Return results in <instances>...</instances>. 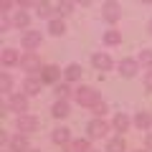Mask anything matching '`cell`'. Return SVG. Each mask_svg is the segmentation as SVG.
I'll use <instances>...</instances> for the list:
<instances>
[{
    "label": "cell",
    "instance_id": "6da1fadb",
    "mask_svg": "<svg viewBox=\"0 0 152 152\" xmlns=\"http://www.w3.org/2000/svg\"><path fill=\"white\" fill-rule=\"evenodd\" d=\"M74 99H76L79 107H89V109H91L96 102H102L99 91H96V89H91V86H79V89L74 91Z\"/></svg>",
    "mask_w": 152,
    "mask_h": 152
},
{
    "label": "cell",
    "instance_id": "7a4b0ae2",
    "mask_svg": "<svg viewBox=\"0 0 152 152\" xmlns=\"http://www.w3.org/2000/svg\"><path fill=\"white\" fill-rule=\"evenodd\" d=\"M38 127H41V122H38L33 114H18L15 117V132H20V134H26V137L36 134Z\"/></svg>",
    "mask_w": 152,
    "mask_h": 152
},
{
    "label": "cell",
    "instance_id": "3957f363",
    "mask_svg": "<svg viewBox=\"0 0 152 152\" xmlns=\"http://www.w3.org/2000/svg\"><path fill=\"white\" fill-rule=\"evenodd\" d=\"M46 64H41V56L36 53V51H26V53L20 56V69L26 71L28 76L33 74H41V69H43Z\"/></svg>",
    "mask_w": 152,
    "mask_h": 152
},
{
    "label": "cell",
    "instance_id": "277c9868",
    "mask_svg": "<svg viewBox=\"0 0 152 152\" xmlns=\"http://www.w3.org/2000/svg\"><path fill=\"white\" fill-rule=\"evenodd\" d=\"M109 129H112V124H109L104 117H94V119L86 124L89 140H102V137H107V132H109Z\"/></svg>",
    "mask_w": 152,
    "mask_h": 152
},
{
    "label": "cell",
    "instance_id": "5b68a950",
    "mask_svg": "<svg viewBox=\"0 0 152 152\" xmlns=\"http://www.w3.org/2000/svg\"><path fill=\"white\" fill-rule=\"evenodd\" d=\"M102 18L107 23H119L122 20V5L119 3H117V0H104L102 3Z\"/></svg>",
    "mask_w": 152,
    "mask_h": 152
},
{
    "label": "cell",
    "instance_id": "8992f818",
    "mask_svg": "<svg viewBox=\"0 0 152 152\" xmlns=\"http://www.w3.org/2000/svg\"><path fill=\"white\" fill-rule=\"evenodd\" d=\"M20 89H23V94H26V96H38V94H41V89H43V79H41L38 74L26 76Z\"/></svg>",
    "mask_w": 152,
    "mask_h": 152
},
{
    "label": "cell",
    "instance_id": "52a82bcc",
    "mask_svg": "<svg viewBox=\"0 0 152 152\" xmlns=\"http://www.w3.org/2000/svg\"><path fill=\"white\" fill-rule=\"evenodd\" d=\"M28 99L31 96H26V94H10L8 96V102H5V107L10 109V112H18V114H28Z\"/></svg>",
    "mask_w": 152,
    "mask_h": 152
},
{
    "label": "cell",
    "instance_id": "ba28073f",
    "mask_svg": "<svg viewBox=\"0 0 152 152\" xmlns=\"http://www.w3.org/2000/svg\"><path fill=\"white\" fill-rule=\"evenodd\" d=\"M41 43H43V36H41V31H31V28H28V31L20 36V46H23L26 51H36V48H41Z\"/></svg>",
    "mask_w": 152,
    "mask_h": 152
},
{
    "label": "cell",
    "instance_id": "9c48e42d",
    "mask_svg": "<svg viewBox=\"0 0 152 152\" xmlns=\"http://www.w3.org/2000/svg\"><path fill=\"white\" fill-rule=\"evenodd\" d=\"M41 79H43V84H51V86H56V84L61 81V76H64V71L58 69L56 64H46L43 69H41Z\"/></svg>",
    "mask_w": 152,
    "mask_h": 152
},
{
    "label": "cell",
    "instance_id": "30bf717a",
    "mask_svg": "<svg viewBox=\"0 0 152 152\" xmlns=\"http://www.w3.org/2000/svg\"><path fill=\"white\" fill-rule=\"evenodd\" d=\"M91 66L99 71V74H104V71H112L114 61H112V56H109L107 51H99V53L91 56Z\"/></svg>",
    "mask_w": 152,
    "mask_h": 152
},
{
    "label": "cell",
    "instance_id": "8fae6325",
    "mask_svg": "<svg viewBox=\"0 0 152 152\" xmlns=\"http://www.w3.org/2000/svg\"><path fill=\"white\" fill-rule=\"evenodd\" d=\"M20 51L15 48H3L0 51V64L5 66V69H13V66H20Z\"/></svg>",
    "mask_w": 152,
    "mask_h": 152
},
{
    "label": "cell",
    "instance_id": "7c38bea8",
    "mask_svg": "<svg viewBox=\"0 0 152 152\" xmlns=\"http://www.w3.org/2000/svg\"><path fill=\"white\" fill-rule=\"evenodd\" d=\"M117 69H119V76L132 79V76L140 71V61H137V58H122L119 64H117Z\"/></svg>",
    "mask_w": 152,
    "mask_h": 152
},
{
    "label": "cell",
    "instance_id": "4fadbf2b",
    "mask_svg": "<svg viewBox=\"0 0 152 152\" xmlns=\"http://www.w3.org/2000/svg\"><path fill=\"white\" fill-rule=\"evenodd\" d=\"M8 150L10 152H31V142H28L26 134H20V132H15V134L10 137V145H8Z\"/></svg>",
    "mask_w": 152,
    "mask_h": 152
},
{
    "label": "cell",
    "instance_id": "5bb4252c",
    "mask_svg": "<svg viewBox=\"0 0 152 152\" xmlns=\"http://www.w3.org/2000/svg\"><path fill=\"white\" fill-rule=\"evenodd\" d=\"M129 127H134V122H132L124 112H117V114H114V119H112V129L114 132L124 134V132H129Z\"/></svg>",
    "mask_w": 152,
    "mask_h": 152
},
{
    "label": "cell",
    "instance_id": "9a60e30c",
    "mask_svg": "<svg viewBox=\"0 0 152 152\" xmlns=\"http://www.w3.org/2000/svg\"><path fill=\"white\" fill-rule=\"evenodd\" d=\"M132 122H134V127H137L140 132H152V114L145 112V109L137 112L134 117H132Z\"/></svg>",
    "mask_w": 152,
    "mask_h": 152
},
{
    "label": "cell",
    "instance_id": "2e32d148",
    "mask_svg": "<svg viewBox=\"0 0 152 152\" xmlns=\"http://www.w3.org/2000/svg\"><path fill=\"white\" fill-rule=\"evenodd\" d=\"M64 152H91V140L89 137H79V140H71L64 147Z\"/></svg>",
    "mask_w": 152,
    "mask_h": 152
},
{
    "label": "cell",
    "instance_id": "e0dca14e",
    "mask_svg": "<svg viewBox=\"0 0 152 152\" xmlns=\"http://www.w3.org/2000/svg\"><path fill=\"white\" fill-rule=\"evenodd\" d=\"M51 114H53L56 119H66V117L71 114V104H69V99H56L53 107H51Z\"/></svg>",
    "mask_w": 152,
    "mask_h": 152
},
{
    "label": "cell",
    "instance_id": "ac0fdd59",
    "mask_svg": "<svg viewBox=\"0 0 152 152\" xmlns=\"http://www.w3.org/2000/svg\"><path fill=\"white\" fill-rule=\"evenodd\" d=\"M51 142H53V145L66 147V145L71 142V129H69V127H56L53 134H51Z\"/></svg>",
    "mask_w": 152,
    "mask_h": 152
},
{
    "label": "cell",
    "instance_id": "d6986e66",
    "mask_svg": "<svg viewBox=\"0 0 152 152\" xmlns=\"http://www.w3.org/2000/svg\"><path fill=\"white\" fill-rule=\"evenodd\" d=\"M81 74H84L81 64H69V66L64 69V81H69V84H74V81H81Z\"/></svg>",
    "mask_w": 152,
    "mask_h": 152
},
{
    "label": "cell",
    "instance_id": "ffe728a7",
    "mask_svg": "<svg viewBox=\"0 0 152 152\" xmlns=\"http://www.w3.org/2000/svg\"><path fill=\"white\" fill-rule=\"evenodd\" d=\"M53 10H56V8L51 5L48 0H38V3H36V15H38V18H43V20H51Z\"/></svg>",
    "mask_w": 152,
    "mask_h": 152
},
{
    "label": "cell",
    "instance_id": "44dd1931",
    "mask_svg": "<svg viewBox=\"0 0 152 152\" xmlns=\"http://www.w3.org/2000/svg\"><path fill=\"white\" fill-rule=\"evenodd\" d=\"M13 26L28 31V26H31V15H28V10H20V8H18V10L13 13Z\"/></svg>",
    "mask_w": 152,
    "mask_h": 152
},
{
    "label": "cell",
    "instance_id": "7402d4cb",
    "mask_svg": "<svg viewBox=\"0 0 152 152\" xmlns=\"http://www.w3.org/2000/svg\"><path fill=\"white\" fill-rule=\"evenodd\" d=\"M104 152H127V142H124V137L122 134H117V137H109V142H107V150Z\"/></svg>",
    "mask_w": 152,
    "mask_h": 152
},
{
    "label": "cell",
    "instance_id": "603a6c76",
    "mask_svg": "<svg viewBox=\"0 0 152 152\" xmlns=\"http://www.w3.org/2000/svg\"><path fill=\"white\" fill-rule=\"evenodd\" d=\"M48 33H51V36H56V38L64 36V33H66V23H64V18H51V20H48Z\"/></svg>",
    "mask_w": 152,
    "mask_h": 152
},
{
    "label": "cell",
    "instance_id": "cb8c5ba5",
    "mask_svg": "<svg viewBox=\"0 0 152 152\" xmlns=\"http://www.w3.org/2000/svg\"><path fill=\"white\" fill-rule=\"evenodd\" d=\"M74 91H76V89H71V84H69V81H58V84L53 86V94H56V99H69Z\"/></svg>",
    "mask_w": 152,
    "mask_h": 152
},
{
    "label": "cell",
    "instance_id": "d4e9b609",
    "mask_svg": "<svg viewBox=\"0 0 152 152\" xmlns=\"http://www.w3.org/2000/svg\"><path fill=\"white\" fill-rule=\"evenodd\" d=\"M74 0H58L56 3V13H58V18H66V15H71L74 13Z\"/></svg>",
    "mask_w": 152,
    "mask_h": 152
},
{
    "label": "cell",
    "instance_id": "484cf974",
    "mask_svg": "<svg viewBox=\"0 0 152 152\" xmlns=\"http://www.w3.org/2000/svg\"><path fill=\"white\" fill-rule=\"evenodd\" d=\"M0 91L5 96H10V91H13V76L8 71H0Z\"/></svg>",
    "mask_w": 152,
    "mask_h": 152
},
{
    "label": "cell",
    "instance_id": "4316f807",
    "mask_svg": "<svg viewBox=\"0 0 152 152\" xmlns=\"http://www.w3.org/2000/svg\"><path fill=\"white\" fill-rule=\"evenodd\" d=\"M104 43H107V46H119V43H122V31L109 28V31L104 33Z\"/></svg>",
    "mask_w": 152,
    "mask_h": 152
},
{
    "label": "cell",
    "instance_id": "83f0119b",
    "mask_svg": "<svg viewBox=\"0 0 152 152\" xmlns=\"http://www.w3.org/2000/svg\"><path fill=\"white\" fill-rule=\"evenodd\" d=\"M137 61H140L142 69H152V48H142L140 56H137Z\"/></svg>",
    "mask_w": 152,
    "mask_h": 152
},
{
    "label": "cell",
    "instance_id": "f1b7e54d",
    "mask_svg": "<svg viewBox=\"0 0 152 152\" xmlns=\"http://www.w3.org/2000/svg\"><path fill=\"white\" fill-rule=\"evenodd\" d=\"M107 112H109V107H107V102H104V99H102V102H96V104L91 107V114H94V117H104Z\"/></svg>",
    "mask_w": 152,
    "mask_h": 152
},
{
    "label": "cell",
    "instance_id": "f546056e",
    "mask_svg": "<svg viewBox=\"0 0 152 152\" xmlns=\"http://www.w3.org/2000/svg\"><path fill=\"white\" fill-rule=\"evenodd\" d=\"M13 28V18H8V13H0V33H8Z\"/></svg>",
    "mask_w": 152,
    "mask_h": 152
},
{
    "label": "cell",
    "instance_id": "4dcf8cb0",
    "mask_svg": "<svg viewBox=\"0 0 152 152\" xmlns=\"http://www.w3.org/2000/svg\"><path fill=\"white\" fill-rule=\"evenodd\" d=\"M38 0H15V5L20 8V10H28V8H36Z\"/></svg>",
    "mask_w": 152,
    "mask_h": 152
},
{
    "label": "cell",
    "instance_id": "1f68e13d",
    "mask_svg": "<svg viewBox=\"0 0 152 152\" xmlns=\"http://www.w3.org/2000/svg\"><path fill=\"white\" fill-rule=\"evenodd\" d=\"M13 5H15V0H0V13H10Z\"/></svg>",
    "mask_w": 152,
    "mask_h": 152
},
{
    "label": "cell",
    "instance_id": "d6a6232c",
    "mask_svg": "<svg viewBox=\"0 0 152 152\" xmlns=\"http://www.w3.org/2000/svg\"><path fill=\"white\" fill-rule=\"evenodd\" d=\"M142 81H145V89H147V91H152V69L145 71V79H142Z\"/></svg>",
    "mask_w": 152,
    "mask_h": 152
},
{
    "label": "cell",
    "instance_id": "836d02e7",
    "mask_svg": "<svg viewBox=\"0 0 152 152\" xmlns=\"http://www.w3.org/2000/svg\"><path fill=\"white\" fill-rule=\"evenodd\" d=\"M145 150L152 152V132H147V134H145Z\"/></svg>",
    "mask_w": 152,
    "mask_h": 152
},
{
    "label": "cell",
    "instance_id": "e575fe53",
    "mask_svg": "<svg viewBox=\"0 0 152 152\" xmlns=\"http://www.w3.org/2000/svg\"><path fill=\"white\" fill-rule=\"evenodd\" d=\"M0 145H3V147L10 145V134H8V132H0Z\"/></svg>",
    "mask_w": 152,
    "mask_h": 152
},
{
    "label": "cell",
    "instance_id": "d590c367",
    "mask_svg": "<svg viewBox=\"0 0 152 152\" xmlns=\"http://www.w3.org/2000/svg\"><path fill=\"white\" fill-rule=\"evenodd\" d=\"M74 3H79V5H91L94 0H74Z\"/></svg>",
    "mask_w": 152,
    "mask_h": 152
},
{
    "label": "cell",
    "instance_id": "8d00e7d4",
    "mask_svg": "<svg viewBox=\"0 0 152 152\" xmlns=\"http://www.w3.org/2000/svg\"><path fill=\"white\" fill-rule=\"evenodd\" d=\"M147 31H150V33H152V20H150V23H147Z\"/></svg>",
    "mask_w": 152,
    "mask_h": 152
},
{
    "label": "cell",
    "instance_id": "74e56055",
    "mask_svg": "<svg viewBox=\"0 0 152 152\" xmlns=\"http://www.w3.org/2000/svg\"><path fill=\"white\" fill-rule=\"evenodd\" d=\"M142 3H152V0H142Z\"/></svg>",
    "mask_w": 152,
    "mask_h": 152
},
{
    "label": "cell",
    "instance_id": "f35d334b",
    "mask_svg": "<svg viewBox=\"0 0 152 152\" xmlns=\"http://www.w3.org/2000/svg\"><path fill=\"white\" fill-rule=\"evenodd\" d=\"M137 152H147V150H137Z\"/></svg>",
    "mask_w": 152,
    "mask_h": 152
},
{
    "label": "cell",
    "instance_id": "ab89813d",
    "mask_svg": "<svg viewBox=\"0 0 152 152\" xmlns=\"http://www.w3.org/2000/svg\"><path fill=\"white\" fill-rule=\"evenodd\" d=\"M31 152H41V150H31Z\"/></svg>",
    "mask_w": 152,
    "mask_h": 152
},
{
    "label": "cell",
    "instance_id": "60d3db41",
    "mask_svg": "<svg viewBox=\"0 0 152 152\" xmlns=\"http://www.w3.org/2000/svg\"><path fill=\"white\" fill-rule=\"evenodd\" d=\"M5 152H10V150H5Z\"/></svg>",
    "mask_w": 152,
    "mask_h": 152
},
{
    "label": "cell",
    "instance_id": "b9f144b4",
    "mask_svg": "<svg viewBox=\"0 0 152 152\" xmlns=\"http://www.w3.org/2000/svg\"><path fill=\"white\" fill-rule=\"evenodd\" d=\"M91 152H94V150H91Z\"/></svg>",
    "mask_w": 152,
    "mask_h": 152
}]
</instances>
